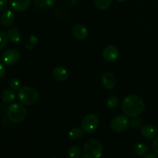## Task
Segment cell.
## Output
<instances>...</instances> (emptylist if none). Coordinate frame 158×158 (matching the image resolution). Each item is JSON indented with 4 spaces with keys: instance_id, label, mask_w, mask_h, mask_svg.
<instances>
[{
    "instance_id": "1",
    "label": "cell",
    "mask_w": 158,
    "mask_h": 158,
    "mask_svg": "<svg viewBox=\"0 0 158 158\" xmlns=\"http://www.w3.org/2000/svg\"><path fill=\"white\" fill-rule=\"evenodd\" d=\"M144 109V101L141 97L135 94L127 96L122 103L123 114L128 117H137L143 112Z\"/></svg>"
},
{
    "instance_id": "2",
    "label": "cell",
    "mask_w": 158,
    "mask_h": 158,
    "mask_svg": "<svg viewBox=\"0 0 158 158\" xmlns=\"http://www.w3.org/2000/svg\"><path fill=\"white\" fill-rule=\"evenodd\" d=\"M6 115L12 123L19 124L25 121L27 117V110L23 103H10L6 110Z\"/></svg>"
},
{
    "instance_id": "3",
    "label": "cell",
    "mask_w": 158,
    "mask_h": 158,
    "mask_svg": "<svg viewBox=\"0 0 158 158\" xmlns=\"http://www.w3.org/2000/svg\"><path fill=\"white\" fill-rule=\"evenodd\" d=\"M17 97L23 104L32 106L38 102L40 94L35 88L31 86H23L19 89Z\"/></svg>"
},
{
    "instance_id": "4",
    "label": "cell",
    "mask_w": 158,
    "mask_h": 158,
    "mask_svg": "<svg viewBox=\"0 0 158 158\" xmlns=\"http://www.w3.org/2000/svg\"><path fill=\"white\" fill-rule=\"evenodd\" d=\"M103 153V145L101 142L97 139H90L83 147V154L85 158H100Z\"/></svg>"
},
{
    "instance_id": "5",
    "label": "cell",
    "mask_w": 158,
    "mask_h": 158,
    "mask_svg": "<svg viewBox=\"0 0 158 158\" xmlns=\"http://www.w3.org/2000/svg\"><path fill=\"white\" fill-rule=\"evenodd\" d=\"M130 121L127 116L118 115L111 120L110 129L115 133H122L129 127Z\"/></svg>"
},
{
    "instance_id": "6",
    "label": "cell",
    "mask_w": 158,
    "mask_h": 158,
    "mask_svg": "<svg viewBox=\"0 0 158 158\" xmlns=\"http://www.w3.org/2000/svg\"><path fill=\"white\" fill-rule=\"evenodd\" d=\"M99 127V118L95 114H88L82 121L81 128L83 132L87 134L94 132Z\"/></svg>"
},
{
    "instance_id": "7",
    "label": "cell",
    "mask_w": 158,
    "mask_h": 158,
    "mask_svg": "<svg viewBox=\"0 0 158 158\" xmlns=\"http://www.w3.org/2000/svg\"><path fill=\"white\" fill-rule=\"evenodd\" d=\"M20 55L19 51L15 49H10L6 50L4 53L2 54L3 63L7 66H13V65L16 64L20 60Z\"/></svg>"
},
{
    "instance_id": "8",
    "label": "cell",
    "mask_w": 158,
    "mask_h": 158,
    "mask_svg": "<svg viewBox=\"0 0 158 158\" xmlns=\"http://www.w3.org/2000/svg\"><path fill=\"white\" fill-rule=\"evenodd\" d=\"M103 59L107 62H112L116 61L119 56V50L115 46L113 45H109V46H106L103 49V52H102Z\"/></svg>"
},
{
    "instance_id": "9",
    "label": "cell",
    "mask_w": 158,
    "mask_h": 158,
    "mask_svg": "<svg viewBox=\"0 0 158 158\" xmlns=\"http://www.w3.org/2000/svg\"><path fill=\"white\" fill-rule=\"evenodd\" d=\"M101 83L104 88L111 89L115 87L117 84V78L114 73L110 72H106L102 76Z\"/></svg>"
},
{
    "instance_id": "10",
    "label": "cell",
    "mask_w": 158,
    "mask_h": 158,
    "mask_svg": "<svg viewBox=\"0 0 158 158\" xmlns=\"http://www.w3.org/2000/svg\"><path fill=\"white\" fill-rule=\"evenodd\" d=\"M15 20V13L11 9H6L0 15V23L5 27L11 26Z\"/></svg>"
},
{
    "instance_id": "11",
    "label": "cell",
    "mask_w": 158,
    "mask_h": 158,
    "mask_svg": "<svg viewBox=\"0 0 158 158\" xmlns=\"http://www.w3.org/2000/svg\"><path fill=\"white\" fill-rule=\"evenodd\" d=\"M72 33L73 36L78 40H84L87 38L89 32L87 29L81 24H77L73 26L72 29Z\"/></svg>"
},
{
    "instance_id": "12",
    "label": "cell",
    "mask_w": 158,
    "mask_h": 158,
    "mask_svg": "<svg viewBox=\"0 0 158 158\" xmlns=\"http://www.w3.org/2000/svg\"><path fill=\"white\" fill-rule=\"evenodd\" d=\"M30 3L31 0H11L10 6L14 11L22 12L29 9Z\"/></svg>"
},
{
    "instance_id": "13",
    "label": "cell",
    "mask_w": 158,
    "mask_h": 158,
    "mask_svg": "<svg viewBox=\"0 0 158 158\" xmlns=\"http://www.w3.org/2000/svg\"><path fill=\"white\" fill-rule=\"evenodd\" d=\"M158 130L155 126L151 124L145 125L141 129V135L144 138L151 140V139L154 138L157 135Z\"/></svg>"
},
{
    "instance_id": "14",
    "label": "cell",
    "mask_w": 158,
    "mask_h": 158,
    "mask_svg": "<svg viewBox=\"0 0 158 158\" xmlns=\"http://www.w3.org/2000/svg\"><path fill=\"white\" fill-rule=\"evenodd\" d=\"M52 76L58 81H65L68 79L69 74H68L66 68L61 66H58L54 68L52 70Z\"/></svg>"
},
{
    "instance_id": "15",
    "label": "cell",
    "mask_w": 158,
    "mask_h": 158,
    "mask_svg": "<svg viewBox=\"0 0 158 158\" xmlns=\"http://www.w3.org/2000/svg\"><path fill=\"white\" fill-rule=\"evenodd\" d=\"M1 100L6 103H12L16 98V94L12 89H6L1 93Z\"/></svg>"
},
{
    "instance_id": "16",
    "label": "cell",
    "mask_w": 158,
    "mask_h": 158,
    "mask_svg": "<svg viewBox=\"0 0 158 158\" xmlns=\"http://www.w3.org/2000/svg\"><path fill=\"white\" fill-rule=\"evenodd\" d=\"M56 0H33V5L39 9L51 8L55 5Z\"/></svg>"
},
{
    "instance_id": "17",
    "label": "cell",
    "mask_w": 158,
    "mask_h": 158,
    "mask_svg": "<svg viewBox=\"0 0 158 158\" xmlns=\"http://www.w3.org/2000/svg\"><path fill=\"white\" fill-rule=\"evenodd\" d=\"M8 38L11 42L14 43H19L22 39V34L18 29H9L7 33Z\"/></svg>"
},
{
    "instance_id": "18",
    "label": "cell",
    "mask_w": 158,
    "mask_h": 158,
    "mask_svg": "<svg viewBox=\"0 0 158 158\" xmlns=\"http://www.w3.org/2000/svg\"><path fill=\"white\" fill-rule=\"evenodd\" d=\"M148 151V147L143 143H137L134 146V152L137 157H143L146 155Z\"/></svg>"
},
{
    "instance_id": "19",
    "label": "cell",
    "mask_w": 158,
    "mask_h": 158,
    "mask_svg": "<svg viewBox=\"0 0 158 158\" xmlns=\"http://www.w3.org/2000/svg\"><path fill=\"white\" fill-rule=\"evenodd\" d=\"M83 135V131L82 128L74 127L69 131L68 136L69 138L72 140H79L82 138Z\"/></svg>"
},
{
    "instance_id": "20",
    "label": "cell",
    "mask_w": 158,
    "mask_h": 158,
    "mask_svg": "<svg viewBox=\"0 0 158 158\" xmlns=\"http://www.w3.org/2000/svg\"><path fill=\"white\" fill-rule=\"evenodd\" d=\"M94 5L100 10H106L110 6L113 0H94Z\"/></svg>"
},
{
    "instance_id": "21",
    "label": "cell",
    "mask_w": 158,
    "mask_h": 158,
    "mask_svg": "<svg viewBox=\"0 0 158 158\" xmlns=\"http://www.w3.org/2000/svg\"><path fill=\"white\" fill-rule=\"evenodd\" d=\"M38 43V38L35 35H32L28 38L25 43V47L27 49H32Z\"/></svg>"
},
{
    "instance_id": "22",
    "label": "cell",
    "mask_w": 158,
    "mask_h": 158,
    "mask_svg": "<svg viewBox=\"0 0 158 158\" xmlns=\"http://www.w3.org/2000/svg\"><path fill=\"white\" fill-rule=\"evenodd\" d=\"M68 156L70 158H80L81 156V149L77 146L71 147L68 151Z\"/></svg>"
},
{
    "instance_id": "23",
    "label": "cell",
    "mask_w": 158,
    "mask_h": 158,
    "mask_svg": "<svg viewBox=\"0 0 158 158\" xmlns=\"http://www.w3.org/2000/svg\"><path fill=\"white\" fill-rule=\"evenodd\" d=\"M119 98L116 96L109 97L106 100V106L109 109H114L118 105Z\"/></svg>"
},
{
    "instance_id": "24",
    "label": "cell",
    "mask_w": 158,
    "mask_h": 158,
    "mask_svg": "<svg viewBox=\"0 0 158 158\" xmlns=\"http://www.w3.org/2000/svg\"><path fill=\"white\" fill-rule=\"evenodd\" d=\"M21 82L18 78H12L9 82V86L13 90H19L21 87Z\"/></svg>"
},
{
    "instance_id": "25",
    "label": "cell",
    "mask_w": 158,
    "mask_h": 158,
    "mask_svg": "<svg viewBox=\"0 0 158 158\" xmlns=\"http://www.w3.org/2000/svg\"><path fill=\"white\" fill-rule=\"evenodd\" d=\"M8 40L7 34L3 31H0V50L7 46Z\"/></svg>"
},
{
    "instance_id": "26",
    "label": "cell",
    "mask_w": 158,
    "mask_h": 158,
    "mask_svg": "<svg viewBox=\"0 0 158 158\" xmlns=\"http://www.w3.org/2000/svg\"><path fill=\"white\" fill-rule=\"evenodd\" d=\"M9 6L7 0H0V12H3L6 9H7Z\"/></svg>"
},
{
    "instance_id": "27",
    "label": "cell",
    "mask_w": 158,
    "mask_h": 158,
    "mask_svg": "<svg viewBox=\"0 0 158 158\" xmlns=\"http://www.w3.org/2000/svg\"><path fill=\"white\" fill-rule=\"evenodd\" d=\"M153 151L156 155L158 156V136L154 139L153 143Z\"/></svg>"
},
{
    "instance_id": "28",
    "label": "cell",
    "mask_w": 158,
    "mask_h": 158,
    "mask_svg": "<svg viewBox=\"0 0 158 158\" xmlns=\"http://www.w3.org/2000/svg\"><path fill=\"white\" fill-rule=\"evenodd\" d=\"M6 68H5L4 65H3L2 63H0V80H1L2 79L5 77V75H6Z\"/></svg>"
},
{
    "instance_id": "29",
    "label": "cell",
    "mask_w": 158,
    "mask_h": 158,
    "mask_svg": "<svg viewBox=\"0 0 158 158\" xmlns=\"http://www.w3.org/2000/svg\"><path fill=\"white\" fill-rule=\"evenodd\" d=\"M143 158H158V157L156 155V154H146V155L143 156Z\"/></svg>"
},
{
    "instance_id": "30",
    "label": "cell",
    "mask_w": 158,
    "mask_h": 158,
    "mask_svg": "<svg viewBox=\"0 0 158 158\" xmlns=\"http://www.w3.org/2000/svg\"><path fill=\"white\" fill-rule=\"evenodd\" d=\"M118 2H123V1H126V0H117Z\"/></svg>"
},
{
    "instance_id": "31",
    "label": "cell",
    "mask_w": 158,
    "mask_h": 158,
    "mask_svg": "<svg viewBox=\"0 0 158 158\" xmlns=\"http://www.w3.org/2000/svg\"><path fill=\"white\" fill-rule=\"evenodd\" d=\"M51 158H56V157H51Z\"/></svg>"
}]
</instances>
